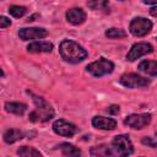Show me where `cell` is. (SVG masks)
I'll use <instances>...</instances> for the list:
<instances>
[{
  "mask_svg": "<svg viewBox=\"0 0 157 157\" xmlns=\"http://www.w3.org/2000/svg\"><path fill=\"white\" fill-rule=\"evenodd\" d=\"M66 20L71 25H81L86 20V13H85V11L82 9L74 7V9L67 10V12H66Z\"/></svg>",
  "mask_w": 157,
  "mask_h": 157,
  "instance_id": "obj_11",
  "label": "cell"
},
{
  "mask_svg": "<svg viewBox=\"0 0 157 157\" xmlns=\"http://www.w3.org/2000/svg\"><path fill=\"white\" fill-rule=\"evenodd\" d=\"M86 69L91 75H93L96 77H101L103 75L110 74L114 69V64L112 61L104 59V58H101L97 61H93V63L88 64Z\"/></svg>",
  "mask_w": 157,
  "mask_h": 157,
  "instance_id": "obj_4",
  "label": "cell"
},
{
  "mask_svg": "<svg viewBox=\"0 0 157 157\" xmlns=\"http://www.w3.org/2000/svg\"><path fill=\"white\" fill-rule=\"evenodd\" d=\"M112 151L118 156H129L134 152L131 140L128 135H117L112 141Z\"/></svg>",
  "mask_w": 157,
  "mask_h": 157,
  "instance_id": "obj_3",
  "label": "cell"
},
{
  "mask_svg": "<svg viewBox=\"0 0 157 157\" xmlns=\"http://www.w3.org/2000/svg\"><path fill=\"white\" fill-rule=\"evenodd\" d=\"M107 112H108L109 114H117V113L119 112V105L113 104V105H110L109 108H107Z\"/></svg>",
  "mask_w": 157,
  "mask_h": 157,
  "instance_id": "obj_25",
  "label": "cell"
},
{
  "mask_svg": "<svg viewBox=\"0 0 157 157\" xmlns=\"http://www.w3.org/2000/svg\"><path fill=\"white\" fill-rule=\"evenodd\" d=\"M150 13L153 16V17H157V7H152L150 10Z\"/></svg>",
  "mask_w": 157,
  "mask_h": 157,
  "instance_id": "obj_26",
  "label": "cell"
},
{
  "mask_svg": "<svg viewBox=\"0 0 157 157\" xmlns=\"http://www.w3.org/2000/svg\"><path fill=\"white\" fill-rule=\"evenodd\" d=\"M90 153H91V156H97V157H104V156H112V155H114L113 151L107 145L94 146V147L91 148Z\"/></svg>",
  "mask_w": 157,
  "mask_h": 157,
  "instance_id": "obj_19",
  "label": "cell"
},
{
  "mask_svg": "<svg viewBox=\"0 0 157 157\" xmlns=\"http://www.w3.org/2000/svg\"><path fill=\"white\" fill-rule=\"evenodd\" d=\"M18 36L22 40H28V39H40L48 36L47 29L44 28H38V27H32V28H21L18 31Z\"/></svg>",
  "mask_w": 157,
  "mask_h": 157,
  "instance_id": "obj_10",
  "label": "cell"
},
{
  "mask_svg": "<svg viewBox=\"0 0 157 157\" xmlns=\"http://www.w3.org/2000/svg\"><path fill=\"white\" fill-rule=\"evenodd\" d=\"M59 53L61 58L71 64L81 63L87 58V52L76 42L70 39H64L59 45Z\"/></svg>",
  "mask_w": 157,
  "mask_h": 157,
  "instance_id": "obj_1",
  "label": "cell"
},
{
  "mask_svg": "<svg viewBox=\"0 0 157 157\" xmlns=\"http://www.w3.org/2000/svg\"><path fill=\"white\" fill-rule=\"evenodd\" d=\"M140 71L151 75V76H156L157 75V61L155 60H144L139 64L137 67Z\"/></svg>",
  "mask_w": 157,
  "mask_h": 157,
  "instance_id": "obj_14",
  "label": "cell"
},
{
  "mask_svg": "<svg viewBox=\"0 0 157 157\" xmlns=\"http://www.w3.org/2000/svg\"><path fill=\"white\" fill-rule=\"evenodd\" d=\"M17 155L22 156V157H40L42 153L39 151H37L33 147H28V146H22L17 150Z\"/></svg>",
  "mask_w": 157,
  "mask_h": 157,
  "instance_id": "obj_20",
  "label": "cell"
},
{
  "mask_svg": "<svg viewBox=\"0 0 157 157\" xmlns=\"http://www.w3.org/2000/svg\"><path fill=\"white\" fill-rule=\"evenodd\" d=\"M32 98L33 102L36 104V108L32 113H29V120L33 123H38V121H48L54 117V110L52 108V105L42 97H38L36 94H33L32 92H28Z\"/></svg>",
  "mask_w": 157,
  "mask_h": 157,
  "instance_id": "obj_2",
  "label": "cell"
},
{
  "mask_svg": "<svg viewBox=\"0 0 157 157\" xmlns=\"http://www.w3.org/2000/svg\"><path fill=\"white\" fill-rule=\"evenodd\" d=\"M11 25V21L7 18V17H5V16H1L0 17V27L1 28H6L7 26H10Z\"/></svg>",
  "mask_w": 157,
  "mask_h": 157,
  "instance_id": "obj_24",
  "label": "cell"
},
{
  "mask_svg": "<svg viewBox=\"0 0 157 157\" xmlns=\"http://www.w3.org/2000/svg\"><path fill=\"white\" fill-rule=\"evenodd\" d=\"M53 130H54V132L58 134V135L66 136V137H71V136H74V135L77 132L78 129H77L74 124H71V123H69V121H66V120H64V119H58V120H55L54 124H53Z\"/></svg>",
  "mask_w": 157,
  "mask_h": 157,
  "instance_id": "obj_8",
  "label": "cell"
},
{
  "mask_svg": "<svg viewBox=\"0 0 157 157\" xmlns=\"http://www.w3.org/2000/svg\"><path fill=\"white\" fill-rule=\"evenodd\" d=\"M5 109L9 113L22 115L27 110V105L25 103H20V102H6L5 103Z\"/></svg>",
  "mask_w": 157,
  "mask_h": 157,
  "instance_id": "obj_15",
  "label": "cell"
},
{
  "mask_svg": "<svg viewBox=\"0 0 157 157\" xmlns=\"http://www.w3.org/2000/svg\"><path fill=\"white\" fill-rule=\"evenodd\" d=\"M145 4H148V5H152V4H157V0H142Z\"/></svg>",
  "mask_w": 157,
  "mask_h": 157,
  "instance_id": "obj_27",
  "label": "cell"
},
{
  "mask_svg": "<svg viewBox=\"0 0 157 157\" xmlns=\"http://www.w3.org/2000/svg\"><path fill=\"white\" fill-rule=\"evenodd\" d=\"M87 6L92 10H96V11H104V12L109 11L108 0H88Z\"/></svg>",
  "mask_w": 157,
  "mask_h": 157,
  "instance_id": "obj_18",
  "label": "cell"
},
{
  "mask_svg": "<svg viewBox=\"0 0 157 157\" xmlns=\"http://www.w3.org/2000/svg\"><path fill=\"white\" fill-rule=\"evenodd\" d=\"M37 16H38V15H33V16H32V17H29V18H28L27 21H34V18H36Z\"/></svg>",
  "mask_w": 157,
  "mask_h": 157,
  "instance_id": "obj_28",
  "label": "cell"
},
{
  "mask_svg": "<svg viewBox=\"0 0 157 157\" xmlns=\"http://www.w3.org/2000/svg\"><path fill=\"white\" fill-rule=\"evenodd\" d=\"M153 52V47L150 43H136L131 47L129 53L126 54V59L129 61H134L146 54H150Z\"/></svg>",
  "mask_w": 157,
  "mask_h": 157,
  "instance_id": "obj_9",
  "label": "cell"
},
{
  "mask_svg": "<svg viewBox=\"0 0 157 157\" xmlns=\"http://www.w3.org/2000/svg\"><path fill=\"white\" fill-rule=\"evenodd\" d=\"M119 82L128 87V88H140V87H145L150 83V80L137 75V74H124L120 76Z\"/></svg>",
  "mask_w": 157,
  "mask_h": 157,
  "instance_id": "obj_6",
  "label": "cell"
},
{
  "mask_svg": "<svg viewBox=\"0 0 157 157\" xmlns=\"http://www.w3.org/2000/svg\"><path fill=\"white\" fill-rule=\"evenodd\" d=\"M23 137V132L17 129H9L4 132V141L6 144H13Z\"/></svg>",
  "mask_w": 157,
  "mask_h": 157,
  "instance_id": "obj_16",
  "label": "cell"
},
{
  "mask_svg": "<svg viewBox=\"0 0 157 157\" xmlns=\"http://www.w3.org/2000/svg\"><path fill=\"white\" fill-rule=\"evenodd\" d=\"M124 123H125V125H128L132 129H142L151 123V114H148V113L131 114L125 118Z\"/></svg>",
  "mask_w": 157,
  "mask_h": 157,
  "instance_id": "obj_7",
  "label": "cell"
},
{
  "mask_svg": "<svg viewBox=\"0 0 157 157\" xmlns=\"http://www.w3.org/2000/svg\"><path fill=\"white\" fill-rule=\"evenodd\" d=\"M59 148H60V151H61V153H63L64 156L75 157V156H80V155H81V151H80L76 146H74V145H71V144H67V142L60 144V145H59Z\"/></svg>",
  "mask_w": 157,
  "mask_h": 157,
  "instance_id": "obj_17",
  "label": "cell"
},
{
  "mask_svg": "<svg viewBox=\"0 0 157 157\" xmlns=\"http://www.w3.org/2000/svg\"><path fill=\"white\" fill-rule=\"evenodd\" d=\"M142 144L144 145H147L150 147H156L157 146V141H153L151 137H144L142 139Z\"/></svg>",
  "mask_w": 157,
  "mask_h": 157,
  "instance_id": "obj_23",
  "label": "cell"
},
{
  "mask_svg": "<svg viewBox=\"0 0 157 157\" xmlns=\"http://www.w3.org/2000/svg\"><path fill=\"white\" fill-rule=\"evenodd\" d=\"M9 12L10 15H12L13 17H22L26 12H27V9L25 6H18V5H12L9 7Z\"/></svg>",
  "mask_w": 157,
  "mask_h": 157,
  "instance_id": "obj_21",
  "label": "cell"
},
{
  "mask_svg": "<svg viewBox=\"0 0 157 157\" xmlns=\"http://www.w3.org/2000/svg\"><path fill=\"white\" fill-rule=\"evenodd\" d=\"M105 36L108 38H113L114 39V38H123V37L126 36V33L120 28H109V29H107Z\"/></svg>",
  "mask_w": 157,
  "mask_h": 157,
  "instance_id": "obj_22",
  "label": "cell"
},
{
  "mask_svg": "<svg viewBox=\"0 0 157 157\" xmlns=\"http://www.w3.org/2000/svg\"><path fill=\"white\" fill-rule=\"evenodd\" d=\"M92 125L97 129L102 130H113L117 126V121L112 118H104V117H94L92 119Z\"/></svg>",
  "mask_w": 157,
  "mask_h": 157,
  "instance_id": "obj_12",
  "label": "cell"
},
{
  "mask_svg": "<svg viewBox=\"0 0 157 157\" xmlns=\"http://www.w3.org/2000/svg\"><path fill=\"white\" fill-rule=\"evenodd\" d=\"M120 1H124V0H120Z\"/></svg>",
  "mask_w": 157,
  "mask_h": 157,
  "instance_id": "obj_29",
  "label": "cell"
},
{
  "mask_svg": "<svg viewBox=\"0 0 157 157\" xmlns=\"http://www.w3.org/2000/svg\"><path fill=\"white\" fill-rule=\"evenodd\" d=\"M28 53H50L53 50V44L49 42H33L27 47Z\"/></svg>",
  "mask_w": 157,
  "mask_h": 157,
  "instance_id": "obj_13",
  "label": "cell"
},
{
  "mask_svg": "<svg viewBox=\"0 0 157 157\" xmlns=\"http://www.w3.org/2000/svg\"><path fill=\"white\" fill-rule=\"evenodd\" d=\"M152 28V22L145 17H135L129 26V29L132 36L135 37H144L146 36Z\"/></svg>",
  "mask_w": 157,
  "mask_h": 157,
  "instance_id": "obj_5",
  "label": "cell"
}]
</instances>
